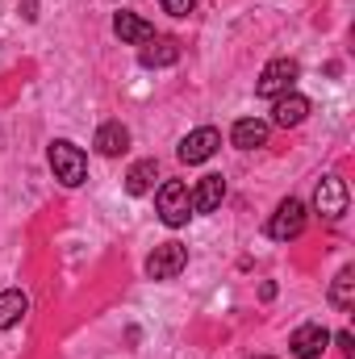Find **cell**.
Returning a JSON list of instances; mask_svg holds the SVG:
<instances>
[{
	"mask_svg": "<svg viewBox=\"0 0 355 359\" xmlns=\"http://www.w3.org/2000/svg\"><path fill=\"white\" fill-rule=\"evenodd\" d=\"M51 172H55V180H59V184L80 188V184L88 180V155H84L76 142L55 138V142H51Z\"/></svg>",
	"mask_w": 355,
	"mask_h": 359,
	"instance_id": "cell-1",
	"label": "cell"
},
{
	"mask_svg": "<svg viewBox=\"0 0 355 359\" xmlns=\"http://www.w3.org/2000/svg\"><path fill=\"white\" fill-rule=\"evenodd\" d=\"M155 209H159V222L163 226H188V217H192V192H188V184L184 180H168V184H159V192H155Z\"/></svg>",
	"mask_w": 355,
	"mask_h": 359,
	"instance_id": "cell-2",
	"label": "cell"
},
{
	"mask_svg": "<svg viewBox=\"0 0 355 359\" xmlns=\"http://www.w3.org/2000/svg\"><path fill=\"white\" fill-rule=\"evenodd\" d=\"M297 76H301L297 59H272L264 72H260V80H255V96H264V100H276V96L293 92Z\"/></svg>",
	"mask_w": 355,
	"mask_h": 359,
	"instance_id": "cell-3",
	"label": "cell"
},
{
	"mask_svg": "<svg viewBox=\"0 0 355 359\" xmlns=\"http://www.w3.org/2000/svg\"><path fill=\"white\" fill-rule=\"evenodd\" d=\"M301 230H305V201H297V196L280 201L272 222H267V234L276 243H293V238H301Z\"/></svg>",
	"mask_w": 355,
	"mask_h": 359,
	"instance_id": "cell-4",
	"label": "cell"
},
{
	"mask_svg": "<svg viewBox=\"0 0 355 359\" xmlns=\"http://www.w3.org/2000/svg\"><path fill=\"white\" fill-rule=\"evenodd\" d=\"M188 268V247L184 243H159L147 259V276L151 280H176L180 271Z\"/></svg>",
	"mask_w": 355,
	"mask_h": 359,
	"instance_id": "cell-5",
	"label": "cell"
},
{
	"mask_svg": "<svg viewBox=\"0 0 355 359\" xmlns=\"http://www.w3.org/2000/svg\"><path fill=\"white\" fill-rule=\"evenodd\" d=\"M314 209L322 213V217H343L347 213V184L343 176H322L318 180V188H314Z\"/></svg>",
	"mask_w": 355,
	"mask_h": 359,
	"instance_id": "cell-6",
	"label": "cell"
},
{
	"mask_svg": "<svg viewBox=\"0 0 355 359\" xmlns=\"http://www.w3.org/2000/svg\"><path fill=\"white\" fill-rule=\"evenodd\" d=\"M326 347H330V330H326V326H318V322L297 326V330H293V339H288L293 359H318Z\"/></svg>",
	"mask_w": 355,
	"mask_h": 359,
	"instance_id": "cell-7",
	"label": "cell"
},
{
	"mask_svg": "<svg viewBox=\"0 0 355 359\" xmlns=\"http://www.w3.org/2000/svg\"><path fill=\"white\" fill-rule=\"evenodd\" d=\"M222 147V134L213 130V126H201V130H192V134H184L180 138V159L184 163H205V159H213V151Z\"/></svg>",
	"mask_w": 355,
	"mask_h": 359,
	"instance_id": "cell-8",
	"label": "cell"
},
{
	"mask_svg": "<svg viewBox=\"0 0 355 359\" xmlns=\"http://www.w3.org/2000/svg\"><path fill=\"white\" fill-rule=\"evenodd\" d=\"M113 34H117L121 42H130V46H147V42L155 38V25L142 21L138 13H113Z\"/></svg>",
	"mask_w": 355,
	"mask_h": 359,
	"instance_id": "cell-9",
	"label": "cell"
},
{
	"mask_svg": "<svg viewBox=\"0 0 355 359\" xmlns=\"http://www.w3.org/2000/svg\"><path fill=\"white\" fill-rule=\"evenodd\" d=\"M305 117H309V100H305L301 92H284V96H276V104H272V121H276V126L293 130V126H301Z\"/></svg>",
	"mask_w": 355,
	"mask_h": 359,
	"instance_id": "cell-10",
	"label": "cell"
},
{
	"mask_svg": "<svg viewBox=\"0 0 355 359\" xmlns=\"http://www.w3.org/2000/svg\"><path fill=\"white\" fill-rule=\"evenodd\" d=\"M222 201H226V180L217 176V172L201 176V184L192 188V213H213Z\"/></svg>",
	"mask_w": 355,
	"mask_h": 359,
	"instance_id": "cell-11",
	"label": "cell"
},
{
	"mask_svg": "<svg viewBox=\"0 0 355 359\" xmlns=\"http://www.w3.org/2000/svg\"><path fill=\"white\" fill-rule=\"evenodd\" d=\"M176 59H180L176 38H151V42L138 50V63H142V67H172Z\"/></svg>",
	"mask_w": 355,
	"mask_h": 359,
	"instance_id": "cell-12",
	"label": "cell"
},
{
	"mask_svg": "<svg viewBox=\"0 0 355 359\" xmlns=\"http://www.w3.org/2000/svg\"><path fill=\"white\" fill-rule=\"evenodd\" d=\"M96 151L109 155V159L126 155V151H130V130H126L121 121H105V126L96 130Z\"/></svg>",
	"mask_w": 355,
	"mask_h": 359,
	"instance_id": "cell-13",
	"label": "cell"
},
{
	"mask_svg": "<svg viewBox=\"0 0 355 359\" xmlns=\"http://www.w3.org/2000/svg\"><path fill=\"white\" fill-rule=\"evenodd\" d=\"M230 142H234L239 151H255V147H264L267 142V121H260V117H243V121H234Z\"/></svg>",
	"mask_w": 355,
	"mask_h": 359,
	"instance_id": "cell-14",
	"label": "cell"
},
{
	"mask_svg": "<svg viewBox=\"0 0 355 359\" xmlns=\"http://www.w3.org/2000/svg\"><path fill=\"white\" fill-rule=\"evenodd\" d=\"M155 180H159V163H155V159H138V163L126 172V192H130V196H147V192L155 188Z\"/></svg>",
	"mask_w": 355,
	"mask_h": 359,
	"instance_id": "cell-15",
	"label": "cell"
},
{
	"mask_svg": "<svg viewBox=\"0 0 355 359\" xmlns=\"http://www.w3.org/2000/svg\"><path fill=\"white\" fill-rule=\"evenodd\" d=\"M29 313V297L21 292V288H8V292H0V330H13L21 318Z\"/></svg>",
	"mask_w": 355,
	"mask_h": 359,
	"instance_id": "cell-16",
	"label": "cell"
},
{
	"mask_svg": "<svg viewBox=\"0 0 355 359\" xmlns=\"http://www.w3.org/2000/svg\"><path fill=\"white\" fill-rule=\"evenodd\" d=\"M330 305L343 309V313L355 305V268H343L335 280H330Z\"/></svg>",
	"mask_w": 355,
	"mask_h": 359,
	"instance_id": "cell-17",
	"label": "cell"
},
{
	"mask_svg": "<svg viewBox=\"0 0 355 359\" xmlns=\"http://www.w3.org/2000/svg\"><path fill=\"white\" fill-rule=\"evenodd\" d=\"M196 8V0H163V13L168 17H188Z\"/></svg>",
	"mask_w": 355,
	"mask_h": 359,
	"instance_id": "cell-18",
	"label": "cell"
},
{
	"mask_svg": "<svg viewBox=\"0 0 355 359\" xmlns=\"http://www.w3.org/2000/svg\"><path fill=\"white\" fill-rule=\"evenodd\" d=\"M335 343H339V347H343V351H347V359H355V347H351V334H347V330H343V334H339V339H335Z\"/></svg>",
	"mask_w": 355,
	"mask_h": 359,
	"instance_id": "cell-19",
	"label": "cell"
},
{
	"mask_svg": "<svg viewBox=\"0 0 355 359\" xmlns=\"http://www.w3.org/2000/svg\"><path fill=\"white\" fill-rule=\"evenodd\" d=\"M255 359H272V355H255Z\"/></svg>",
	"mask_w": 355,
	"mask_h": 359,
	"instance_id": "cell-20",
	"label": "cell"
}]
</instances>
